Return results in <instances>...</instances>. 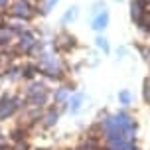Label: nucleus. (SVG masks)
<instances>
[{"label":"nucleus","instance_id":"nucleus-1","mask_svg":"<svg viewBox=\"0 0 150 150\" xmlns=\"http://www.w3.org/2000/svg\"><path fill=\"white\" fill-rule=\"evenodd\" d=\"M10 14L20 18V20H28V18L34 16V6L28 0H14L10 4Z\"/></svg>","mask_w":150,"mask_h":150},{"label":"nucleus","instance_id":"nucleus-2","mask_svg":"<svg viewBox=\"0 0 150 150\" xmlns=\"http://www.w3.org/2000/svg\"><path fill=\"white\" fill-rule=\"evenodd\" d=\"M16 99L14 97H2L0 99V119H6V117H10L12 112L16 111Z\"/></svg>","mask_w":150,"mask_h":150},{"label":"nucleus","instance_id":"nucleus-3","mask_svg":"<svg viewBox=\"0 0 150 150\" xmlns=\"http://www.w3.org/2000/svg\"><path fill=\"white\" fill-rule=\"evenodd\" d=\"M107 24H109V12L107 10H103V12H99L95 18H93V30H97V32H101V30H105L107 28Z\"/></svg>","mask_w":150,"mask_h":150},{"label":"nucleus","instance_id":"nucleus-4","mask_svg":"<svg viewBox=\"0 0 150 150\" xmlns=\"http://www.w3.org/2000/svg\"><path fill=\"white\" fill-rule=\"evenodd\" d=\"M38 42L36 38H34V34H30V32H24L22 36H20V50H24V52H30L32 47H36Z\"/></svg>","mask_w":150,"mask_h":150},{"label":"nucleus","instance_id":"nucleus-5","mask_svg":"<svg viewBox=\"0 0 150 150\" xmlns=\"http://www.w3.org/2000/svg\"><path fill=\"white\" fill-rule=\"evenodd\" d=\"M57 119H59L57 111H55V109H50V111L44 115V127H45V128L55 127V125H57Z\"/></svg>","mask_w":150,"mask_h":150},{"label":"nucleus","instance_id":"nucleus-6","mask_svg":"<svg viewBox=\"0 0 150 150\" xmlns=\"http://www.w3.org/2000/svg\"><path fill=\"white\" fill-rule=\"evenodd\" d=\"M69 95H71V89L69 87H59V89H55V93H53V99H55V103H65Z\"/></svg>","mask_w":150,"mask_h":150},{"label":"nucleus","instance_id":"nucleus-7","mask_svg":"<svg viewBox=\"0 0 150 150\" xmlns=\"http://www.w3.org/2000/svg\"><path fill=\"white\" fill-rule=\"evenodd\" d=\"M81 103H83V95L81 93H77V95H73V97L69 99V112H79V109H81Z\"/></svg>","mask_w":150,"mask_h":150},{"label":"nucleus","instance_id":"nucleus-8","mask_svg":"<svg viewBox=\"0 0 150 150\" xmlns=\"http://www.w3.org/2000/svg\"><path fill=\"white\" fill-rule=\"evenodd\" d=\"M14 38V30L8 26H0V44H6Z\"/></svg>","mask_w":150,"mask_h":150},{"label":"nucleus","instance_id":"nucleus-9","mask_svg":"<svg viewBox=\"0 0 150 150\" xmlns=\"http://www.w3.org/2000/svg\"><path fill=\"white\" fill-rule=\"evenodd\" d=\"M75 18H77V6H71L67 12L63 14V18H61V24H67V22H71V20H75Z\"/></svg>","mask_w":150,"mask_h":150},{"label":"nucleus","instance_id":"nucleus-10","mask_svg":"<svg viewBox=\"0 0 150 150\" xmlns=\"http://www.w3.org/2000/svg\"><path fill=\"white\" fill-rule=\"evenodd\" d=\"M57 2H59V0H45V4H44V10H42V12H44V14H50V12H52V8L55 6Z\"/></svg>","mask_w":150,"mask_h":150},{"label":"nucleus","instance_id":"nucleus-11","mask_svg":"<svg viewBox=\"0 0 150 150\" xmlns=\"http://www.w3.org/2000/svg\"><path fill=\"white\" fill-rule=\"evenodd\" d=\"M95 42H97V47H101L103 52H109V44H107V40H105L103 36H99Z\"/></svg>","mask_w":150,"mask_h":150},{"label":"nucleus","instance_id":"nucleus-12","mask_svg":"<svg viewBox=\"0 0 150 150\" xmlns=\"http://www.w3.org/2000/svg\"><path fill=\"white\" fill-rule=\"evenodd\" d=\"M128 99H130V97H128L127 91H125V93H120V101H122V103H128Z\"/></svg>","mask_w":150,"mask_h":150},{"label":"nucleus","instance_id":"nucleus-13","mask_svg":"<svg viewBox=\"0 0 150 150\" xmlns=\"http://www.w3.org/2000/svg\"><path fill=\"white\" fill-rule=\"evenodd\" d=\"M8 4V0H0V8H4Z\"/></svg>","mask_w":150,"mask_h":150}]
</instances>
